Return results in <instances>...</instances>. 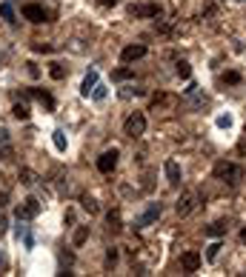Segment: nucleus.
I'll return each mask as SVG.
<instances>
[{
  "label": "nucleus",
  "instance_id": "f257e3e1",
  "mask_svg": "<svg viewBox=\"0 0 246 277\" xmlns=\"http://www.w3.org/2000/svg\"><path fill=\"white\" fill-rule=\"evenodd\" d=\"M212 175H215V180H220V183H226V186H238L244 180V169L238 163H232V160H217Z\"/></svg>",
  "mask_w": 246,
  "mask_h": 277
},
{
  "label": "nucleus",
  "instance_id": "f03ea898",
  "mask_svg": "<svg viewBox=\"0 0 246 277\" xmlns=\"http://www.w3.org/2000/svg\"><path fill=\"white\" fill-rule=\"evenodd\" d=\"M143 131H146V115L143 112H135V115L126 117V123H123V134L126 137H140Z\"/></svg>",
  "mask_w": 246,
  "mask_h": 277
},
{
  "label": "nucleus",
  "instance_id": "7ed1b4c3",
  "mask_svg": "<svg viewBox=\"0 0 246 277\" xmlns=\"http://www.w3.org/2000/svg\"><path fill=\"white\" fill-rule=\"evenodd\" d=\"M178 103H181V97H178V94L157 92L152 97V112H172V109H178Z\"/></svg>",
  "mask_w": 246,
  "mask_h": 277
},
{
  "label": "nucleus",
  "instance_id": "20e7f679",
  "mask_svg": "<svg viewBox=\"0 0 246 277\" xmlns=\"http://www.w3.org/2000/svg\"><path fill=\"white\" fill-rule=\"evenodd\" d=\"M195 209H198V191H184V194L178 197V203H175L178 217H189Z\"/></svg>",
  "mask_w": 246,
  "mask_h": 277
},
{
  "label": "nucleus",
  "instance_id": "39448f33",
  "mask_svg": "<svg viewBox=\"0 0 246 277\" xmlns=\"http://www.w3.org/2000/svg\"><path fill=\"white\" fill-rule=\"evenodd\" d=\"M129 17H160V6L157 3H132Z\"/></svg>",
  "mask_w": 246,
  "mask_h": 277
},
{
  "label": "nucleus",
  "instance_id": "423d86ee",
  "mask_svg": "<svg viewBox=\"0 0 246 277\" xmlns=\"http://www.w3.org/2000/svg\"><path fill=\"white\" fill-rule=\"evenodd\" d=\"M23 17L29 23H49V12L43 6H37V3H26L23 6Z\"/></svg>",
  "mask_w": 246,
  "mask_h": 277
},
{
  "label": "nucleus",
  "instance_id": "0eeeda50",
  "mask_svg": "<svg viewBox=\"0 0 246 277\" xmlns=\"http://www.w3.org/2000/svg\"><path fill=\"white\" fill-rule=\"evenodd\" d=\"M40 215V200L37 197H26L20 206H17V217L20 220H31V217Z\"/></svg>",
  "mask_w": 246,
  "mask_h": 277
},
{
  "label": "nucleus",
  "instance_id": "6e6552de",
  "mask_svg": "<svg viewBox=\"0 0 246 277\" xmlns=\"http://www.w3.org/2000/svg\"><path fill=\"white\" fill-rule=\"evenodd\" d=\"M115 166H118V149L103 152L100 157H97V172H100V175H112V172H115Z\"/></svg>",
  "mask_w": 246,
  "mask_h": 277
},
{
  "label": "nucleus",
  "instance_id": "1a4fd4ad",
  "mask_svg": "<svg viewBox=\"0 0 246 277\" xmlns=\"http://www.w3.org/2000/svg\"><path fill=\"white\" fill-rule=\"evenodd\" d=\"M181 266H184V272H186V275H195V272L200 269V254H198L195 248L184 251V254H181Z\"/></svg>",
  "mask_w": 246,
  "mask_h": 277
},
{
  "label": "nucleus",
  "instance_id": "9d476101",
  "mask_svg": "<svg viewBox=\"0 0 246 277\" xmlns=\"http://www.w3.org/2000/svg\"><path fill=\"white\" fill-rule=\"evenodd\" d=\"M157 217H160V203H149V209L135 220V229H146V226H152Z\"/></svg>",
  "mask_w": 246,
  "mask_h": 277
},
{
  "label": "nucleus",
  "instance_id": "9b49d317",
  "mask_svg": "<svg viewBox=\"0 0 246 277\" xmlns=\"http://www.w3.org/2000/svg\"><path fill=\"white\" fill-rule=\"evenodd\" d=\"M163 172H166V183H169V186H175V189L181 186L184 172H181V166H178L175 160H166V163H163Z\"/></svg>",
  "mask_w": 246,
  "mask_h": 277
},
{
  "label": "nucleus",
  "instance_id": "f8f14e48",
  "mask_svg": "<svg viewBox=\"0 0 246 277\" xmlns=\"http://www.w3.org/2000/svg\"><path fill=\"white\" fill-rule=\"evenodd\" d=\"M140 58H146V46L143 43H132V46H126L121 52L123 63H135V60H140Z\"/></svg>",
  "mask_w": 246,
  "mask_h": 277
},
{
  "label": "nucleus",
  "instance_id": "ddd939ff",
  "mask_svg": "<svg viewBox=\"0 0 246 277\" xmlns=\"http://www.w3.org/2000/svg\"><path fill=\"white\" fill-rule=\"evenodd\" d=\"M226 229H229V223H226V220H215L212 226H206V229H203V234H206V237H223V234H226Z\"/></svg>",
  "mask_w": 246,
  "mask_h": 277
},
{
  "label": "nucleus",
  "instance_id": "4468645a",
  "mask_svg": "<svg viewBox=\"0 0 246 277\" xmlns=\"http://www.w3.org/2000/svg\"><path fill=\"white\" fill-rule=\"evenodd\" d=\"M94 86H97V72L92 69V72L83 77V83H80V94H83V97H89V94L94 92Z\"/></svg>",
  "mask_w": 246,
  "mask_h": 277
},
{
  "label": "nucleus",
  "instance_id": "2eb2a0df",
  "mask_svg": "<svg viewBox=\"0 0 246 277\" xmlns=\"http://www.w3.org/2000/svg\"><path fill=\"white\" fill-rule=\"evenodd\" d=\"M31 97H37V100H40L49 112H55V97L46 92V89H31Z\"/></svg>",
  "mask_w": 246,
  "mask_h": 277
},
{
  "label": "nucleus",
  "instance_id": "dca6fc26",
  "mask_svg": "<svg viewBox=\"0 0 246 277\" xmlns=\"http://www.w3.org/2000/svg\"><path fill=\"white\" fill-rule=\"evenodd\" d=\"M0 17L6 20V23H17V15H15V9H12V3L6 0V3H0Z\"/></svg>",
  "mask_w": 246,
  "mask_h": 277
},
{
  "label": "nucleus",
  "instance_id": "f3484780",
  "mask_svg": "<svg viewBox=\"0 0 246 277\" xmlns=\"http://www.w3.org/2000/svg\"><path fill=\"white\" fill-rule=\"evenodd\" d=\"M80 206H83V212H89V215H97V212H100L97 200H94V197H89V194H83V197H80Z\"/></svg>",
  "mask_w": 246,
  "mask_h": 277
},
{
  "label": "nucleus",
  "instance_id": "a211bd4d",
  "mask_svg": "<svg viewBox=\"0 0 246 277\" xmlns=\"http://www.w3.org/2000/svg\"><path fill=\"white\" fill-rule=\"evenodd\" d=\"M106 223H109V232H121L123 226H121V212L118 209H112L109 215H106Z\"/></svg>",
  "mask_w": 246,
  "mask_h": 277
},
{
  "label": "nucleus",
  "instance_id": "6ab92c4d",
  "mask_svg": "<svg viewBox=\"0 0 246 277\" xmlns=\"http://www.w3.org/2000/svg\"><path fill=\"white\" fill-rule=\"evenodd\" d=\"M175 74H178L181 80H189V77H192V66H189L186 60H178L175 63Z\"/></svg>",
  "mask_w": 246,
  "mask_h": 277
},
{
  "label": "nucleus",
  "instance_id": "aec40b11",
  "mask_svg": "<svg viewBox=\"0 0 246 277\" xmlns=\"http://www.w3.org/2000/svg\"><path fill=\"white\" fill-rule=\"evenodd\" d=\"M86 237H89V226H77V229H75L72 243H75V246H83V243H86Z\"/></svg>",
  "mask_w": 246,
  "mask_h": 277
},
{
  "label": "nucleus",
  "instance_id": "412c9836",
  "mask_svg": "<svg viewBox=\"0 0 246 277\" xmlns=\"http://www.w3.org/2000/svg\"><path fill=\"white\" fill-rule=\"evenodd\" d=\"M223 83H229V86H241L244 83V77H241V72H223V77H220Z\"/></svg>",
  "mask_w": 246,
  "mask_h": 277
},
{
  "label": "nucleus",
  "instance_id": "4be33fe9",
  "mask_svg": "<svg viewBox=\"0 0 246 277\" xmlns=\"http://www.w3.org/2000/svg\"><path fill=\"white\" fill-rule=\"evenodd\" d=\"M12 115H15L17 120H29V103H15Z\"/></svg>",
  "mask_w": 246,
  "mask_h": 277
},
{
  "label": "nucleus",
  "instance_id": "5701e85b",
  "mask_svg": "<svg viewBox=\"0 0 246 277\" xmlns=\"http://www.w3.org/2000/svg\"><path fill=\"white\" fill-rule=\"evenodd\" d=\"M52 140H55V149H58V152H66V134H63L61 129L52 131Z\"/></svg>",
  "mask_w": 246,
  "mask_h": 277
},
{
  "label": "nucleus",
  "instance_id": "b1692460",
  "mask_svg": "<svg viewBox=\"0 0 246 277\" xmlns=\"http://www.w3.org/2000/svg\"><path fill=\"white\" fill-rule=\"evenodd\" d=\"M20 183H23V186H34V183H37V175H34L31 169H23V172H20Z\"/></svg>",
  "mask_w": 246,
  "mask_h": 277
},
{
  "label": "nucleus",
  "instance_id": "393cba45",
  "mask_svg": "<svg viewBox=\"0 0 246 277\" xmlns=\"http://www.w3.org/2000/svg\"><path fill=\"white\" fill-rule=\"evenodd\" d=\"M49 74H52L55 80H63V77H66V69H63L61 63H52V69H49Z\"/></svg>",
  "mask_w": 246,
  "mask_h": 277
},
{
  "label": "nucleus",
  "instance_id": "a878e982",
  "mask_svg": "<svg viewBox=\"0 0 246 277\" xmlns=\"http://www.w3.org/2000/svg\"><path fill=\"white\" fill-rule=\"evenodd\" d=\"M129 77H135V72H132V69H118V72L112 74V80H129Z\"/></svg>",
  "mask_w": 246,
  "mask_h": 277
},
{
  "label": "nucleus",
  "instance_id": "bb28decb",
  "mask_svg": "<svg viewBox=\"0 0 246 277\" xmlns=\"http://www.w3.org/2000/svg\"><path fill=\"white\" fill-rule=\"evenodd\" d=\"M140 94H143V89H121L123 100H129V97H140Z\"/></svg>",
  "mask_w": 246,
  "mask_h": 277
},
{
  "label": "nucleus",
  "instance_id": "cd10ccee",
  "mask_svg": "<svg viewBox=\"0 0 246 277\" xmlns=\"http://www.w3.org/2000/svg\"><path fill=\"white\" fill-rule=\"evenodd\" d=\"M31 49H34V52H40V55H49V52H55V46H49V43H34Z\"/></svg>",
  "mask_w": 246,
  "mask_h": 277
},
{
  "label": "nucleus",
  "instance_id": "c85d7f7f",
  "mask_svg": "<svg viewBox=\"0 0 246 277\" xmlns=\"http://www.w3.org/2000/svg\"><path fill=\"white\" fill-rule=\"evenodd\" d=\"M92 97H94V100H103V97H106V86H100V83H97V86H94V92H92Z\"/></svg>",
  "mask_w": 246,
  "mask_h": 277
},
{
  "label": "nucleus",
  "instance_id": "c756f323",
  "mask_svg": "<svg viewBox=\"0 0 246 277\" xmlns=\"http://www.w3.org/2000/svg\"><path fill=\"white\" fill-rule=\"evenodd\" d=\"M217 251H220V243H212V246H209V251H206V260H215Z\"/></svg>",
  "mask_w": 246,
  "mask_h": 277
},
{
  "label": "nucleus",
  "instance_id": "7c9ffc66",
  "mask_svg": "<svg viewBox=\"0 0 246 277\" xmlns=\"http://www.w3.org/2000/svg\"><path fill=\"white\" fill-rule=\"evenodd\" d=\"M217 126H220V129H229V126H232V117H229V115H220V117H217Z\"/></svg>",
  "mask_w": 246,
  "mask_h": 277
},
{
  "label": "nucleus",
  "instance_id": "2f4dec72",
  "mask_svg": "<svg viewBox=\"0 0 246 277\" xmlns=\"http://www.w3.org/2000/svg\"><path fill=\"white\" fill-rule=\"evenodd\" d=\"M115 260H118V248H109V251H106V263L115 266Z\"/></svg>",
  "mask_w": 246,
  "mask_h": 277
},
{
  "label": "nucleus",
  "instance_id": "473e14b6",
  "mask_svg": "<svg viewBox=\"0 0 246 277\" xmlns=\"http://www.w3.org/2000/svg\"><path fill=\"white\" fill-rule=\"evenodd\" d=\"M203 15H206V17H209V15H215V6H212V3H206V6H203Z\"/></svg>",
  "mask_w": 246,
  "mask_h": 277
},
{
  "label": "nucleus",
  "instance_id": "72a5a7b5",
  "mask_svg": "<svg viewBox=\"0 0 246 277\" xmlns=\"http://www.w3.org/2000/svg\"><path fill=\"white\" fill-rule=\"evenodd\" d=\"M6 234V217H3V212H0V237Z\"/></svg>",
  "mask_w": 246,
  "mask_h": 277
},
{
  "label": "nucleus",
  "instance_id": "f704fd0d",
  "mask_svg": "<svg viewBox=\"0 0 246 277\" xmlns=\"http://www.w3.org/2000/svg\"><path fill=\"white\" fill-rule=\"evenodd\" d=\"M26 66H29V74H31V77H37V74H40V72H37V66H34V63H26Z\"/></svg>",
  "mask_w": 246,
  "mask_h": 277
},
{
  "label": "nucleus",
  "instance_id": "c9c22d12",
  "mask_svg": "<svg viewBox=\"0 0 246 277\" xmlns=\"http://www.w3.org/2000/svg\"><path fill=\"white\" fill-rule=\"evenodd\" d=\"M100 6H115V3H121V0H97Z\"/></svg>",
  "mask_w": 246,
  "mask_h": 277
},
{
  "label": "nucleus",
  "instance_id": "e433bc0d",
  "mask_svg": "<svg viewBox=\"0 0 246 277\" xmlns=\"http://www.w3.org/2000/svg\"><path fill=\"white\" fill-rule=\"evenodd\" d=\"M241 243H244V246H246V229H244V232H241Z\"/></svg>",
  "mask_w": 246,
  "mask_h": 277
},
{
  "label": "nucleus",
  "instance_id": "4c0bfd02",
  "mask_svg": "<svg viewBox=\"0 0 246 277\" xmlns=\"http://www.w3.org/2000/svg\"><path fill=\"white\" fill-rule=\"evenodd\" d=\"M0 263H3V254H0Z\"/></svg>",
  "mask_w": 246,
  "mask_h": 277
},
{
  "label": "nucleus",
  "instance_id": "58836bf2",
  "mask_svg": "<svg viewBox=\"0 0 246 277\" xmlns=\"http://www.w3.org/2000/svg\"><path fill=\"white\" fill-rule=\"evenodd\" d=\"M244 131H246V126H244Z\"/></svg>",
  "mask_w": 246,
  "mask_h": 277
}]
</instances>
